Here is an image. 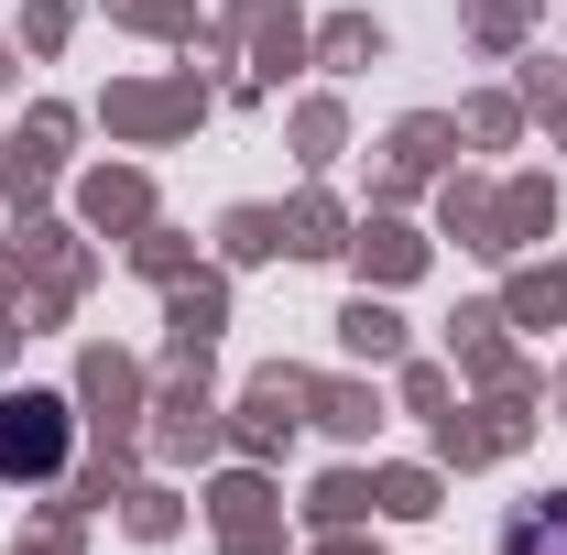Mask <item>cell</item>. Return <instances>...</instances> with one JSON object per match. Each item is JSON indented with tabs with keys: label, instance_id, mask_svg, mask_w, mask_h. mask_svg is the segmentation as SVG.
<instances>
[{
	"label": "cell",
	"instance_id": "2",
	"mask_svg": "<svg viewBox=\"0 0 567 555\" xmlns=\"http://www.w3.org/2000/svg\"><path fill=\"white\" fill-rule=\"evenodd\" d=\"M502 555H567V501H524L502 523Z\"/></svg>",
	"mask_w": 567,
	"mask_h": 555
},
{
	"label": "cell",
	"instance_id": "1",
	"mask_svg": "<svg viewBox=\"0 0 567 555\" xmlns=\"http://www.w3.org/2000/svg\"><path fill=\"white\" fill-rule=\"evenodd\" d=\"M55 447H66L55 404H0V480L11 469H55Z\"/></svg>",
	"mask_w": 567,
	"mask_h": 555
}]
</instances>
